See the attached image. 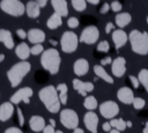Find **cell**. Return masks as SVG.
<instances>
[{"instance_id": "obj_49", "label": "cell", "mask_w": 148, "mask_h": 133, "mask_svg": "<svg viewBox=\"0 0 148 133\" xmlns=\"http://www.w3.org/2000/svg\"><path fill=\"white\" fill-rule=\"evenodd\" d=\"M88 2H89L90 5H98V3H99L98 0H88Z\"/></svg>"}, {"instance_id": "obj_42", "label": "cell", "mask_w": 148, "mask_h": 133, "mask_svg": "<svg viewBox=\"0 0 148 133\" xmlns=\"http://www.w3.org/2000/svg\"><path fill=\"white\" fill-rule=\"evenodd\" d=\"M16 35H17V37L21 38V39L27 38V32H25L23 29H17V30H16Z\"/></svg>"}, {"instance_id": "obj_9", "label": "cell", "mask_w": 148, "mask_h": 133, "mask_svg": "<svg viewBox=\"0 0 148 133\" xmlns=\"http://www.w3.org/2000/svg\"><path fill=\"white\" fill-rule=\"evenodd\" d=\"M34 95V90L30 87H23L20 88L16 93H14L9 99V102L14 105V104H18L20 102H24L25 104L30 103V97Z\"/></svg>"}, {"instance_id": "obj_15", "label": "cell", "mask_w": 148, "mask_h": 133, "mask_svg": "<svg viewBox=\"0 0 148 133\" xmlns=\"http://www.w3.org/2000/svg\"><path fill=\"white\" fill-rule=\"evenodd\" d=\"M73 71H74V74L76 76H83L88 73L89 71V62L87 59L84 58H80L77 60L74 61V65H73Z\"/></svg>"}, {"instance_id": "obj_40", "label": "cell", "mask_w": 148, "mask_h": 133, "mask_svg": "<svg viewBox=\"0 0 148 133\" xmlns=\"http://www.w3.org/2000/svg\"><path fill=\"white\" fill-rule=\"evenodd\" d=\"M109 10H110V3H108V2H105V3L99 8V13H101V14H106Z\"/></svg>"}, {"instance_id": "obj_53", "label": "cell", "mask_w": 148, "mask_h": 133, "mask_svg": "<svg viewBox=\"0 0 148 133\" xmlns=\"http://www.w3.org/2000/svg\"><path fill=\"white\" fill-rule=\"evenodd\" d=\"M3 59H5V54L0 53V61H3Z\"/></svg>"}, {"instance_id": "obj_3", "label": "cell", "mask_w": 148, "mask_h": 133, "mask_svg": "<svg viewBox=\"0 0 148 133\" xmlns=\"http://www.w3.org/2000/svg\"><path fill=\"white\" fill-rule=\"evenodd\" d=\"M31 64L29 61H18L14 64L8 71H7V77L13 88L17 87L21 81L25 77V75L30 72Z\"/></svg>"}, {"instance_id": "obj_24", "label": "cell", "mask_w": 148, "mask_h": 133, "mask_svg": "<svg viewBox=\"0 0 148 133\" xmlns=\"http://www.w3.org/2000/svg\"><path fill=\"white\" fill-rule=\"evenodd\" d=\"M25 13L30 19H37L40 14V8L36 1H29L25 5Z\"/></svg>"}, {"instance_id": "obj_13", "label": "cell", "mask_w": 148, "mask_h": 133, "mask_svg": "<svg viewBox=\"0 0 148 133\" xmlns=\"http://www.w3.org/2000/svg\"><path fill=\"white\" fill-rule=\"evenodd\" d=\"M83 121H84V125L87 127V130L91 133H97V126H98V117L97 114L94 112V111H88L86 114H84V118H83Z\"/></svg>"}, {"instance_id": "obj_25", "label": "cell", "mask_w": 148, "mask_h": 133, "mask_svg": "<svg viewBox=\"0 0 148 133\" xmlns=\"http://www.w3.org/2000/svg\"><path fill=\"white\" fill-rule=\"evenodd\" d=\"M114 21H116V24H117L119 28H124V27H126L127 24L131 23L132 16H131L130 13H126V12H123V13H121V12H120V13H118V14L116 15Z\"/></svg>"}, {"instance_id": "obj_29", "label": "cell", "mask_w": 148, "mask_h": 133, "mask_svg": "<svg viewBox=\"0 0 148 133\" xmlns=\"http://www.w3.org/2000/svg\"><path fill=\"white\" fill-rule=\"evenodd\" d=\"M110 125H111V127L112 128H116V130H118V131H124V130H126V121L124 120V119H111L110 120Z\"/></svg>"}, {"instance_id": "obj_55", "label": "cell", "mask_w": 148, "mask_h": 133, "mask_svg": "<svg viewBox=\"0 0 148 133\" xmlns=\"http://www.w3.org/2000/svg\"><path fill=\"white\" fill-rule=\"evenodd\" d=\"M50 43H51L52 45H56V44H57V42H56V40H53V39H51V40H50Z\"/></svg>"}, {"instance_id": "obj_12", "label": "cell", "mask_w": 148, "mask_h": 133, "mask_svg": "<svg viewBox=\"0 0 148 133\" xmlns=\"http://www.w3.org/2000/svg\"><path fill=\"white\" fill-rule=\"evenodd\" d=\"M73 83V88L82 96H86L87 97V93L89 91H92L94 90V83L92 82H89V81H81L80 79H73L72 81Z\"/></svg>"}, {"instance_id": "obj_37", "label": "cell", "mask_w": 148, "mask_h": 133, "mask_svg": "<svg viewBox=\"0 0 148 133\" xmlns=\"http://www.w3.org/2000/svg\"><path fill=\"white\" fill-rule=\"evenodd\" d=\"M56 89H57L58 93H67L68 87H67L66 83H59V84L56 87Z\"/></svg>"}, {"instance_id": "obj_11", "label": "cell", "mask_w": 148, "mask_h": 133, "mask_svg": "<svg viewBox=\"0 0 148 133\" xmlns=\"http://www.w3.org/2000/svg\"><path fill=\"white\" fill-rule=\"evenodd\" d=\"M111 72L116 77H121L126 73V59L124 57H117L112 60Z\"/></svg>"}, {"instance_id": "obj_28", "label": "cell", "mask_w": 148, "mask_h": 133, "mask_svg": "<svg viewBox=\"0 0 148 133\" xmlns=\"http://www.w3.org/2000/svg\"><path fill=\"white\" fill-rule=\"evenodd\" d=\"M83 106L89 110V111H92L95 110L97 106H98V103H97V99L94 97V96H87L84 102H83Z\"/></svg>"}, {"instance_id": "obj_33", "label": "cell", "mask_w": 148, "mask_h": 133, "mask_svg": "<svg viewBox=\"0 0 148 133\" xmlns=\"http://www.w3.org/2000/svg\"><path fill=\"white\" fill-rule=\"evenodd\" d=\"M43 52H44V47H43L42 44H36V45H34V46L30 49V53H31L32 56H38V54H40V53H43Z\"/></svg>"}, {"instance_id": "obj_17", "label": "cell", "mask_w": 148, "mask_h": 133, "mask_svg": "<svg viewBox=\"0 0 148 133\" xmlns=\"http://www.w3.org/2000/svg\"><path fill=\"white\" fill-rule=\"evenodd\" d=\"M112 40L116 45V49L123 47L128 40V35L123 29H116L112 32Z\"/></svg>"}, {"instance_id": "obj_6", "label": "cell", "mask_w": 148, "mask_h": 133, "mask_svg": "<svg viewBox=\"0 0 148 133\" xmlns=\"http://www.w3.org/2000/svg\"><path fill=\"white\" fill-rule=\"evenodd\" d=\"M79 45V38L73 31H65L60 38V46L65 53H73Z\"/></svg>"}, {"instance_id": "obj_8", "label": "cell", "mask_w": 148, "mask_h": 133, "mask_svg": "<svg viewBox=\"0 0 148 133\" xmlns=\"http://www.w3.org/2000/svg\"><path fill=\"white\" fill-rule=\"evenodd\" d=\"M98 37H99V30L97 29V27L96 25H88L82 30L81 36L79 38V42L90 45V44H95L98 40Z\"/></svg>"}, {"instance_id": "obj_14", "label": "cell", "mask_w": 148, "mask_h": 133, "mask_svg": "<svg viewBox=\"0 0 148 133\" xmlns=\"http://www.w3.org/2000/svg\"><path fill=\"white\" fill-rule=\"evenodd\" d=\"M117 98L124 104H132L134 101V93L128 87H121L117 91Z\"/></svg>"}, {"instance_id": "obj_43", "label": "cell", "mask_w": 148, "mask_h": 133, "mask_svg": "<svg viewBox=\"0 0 148 133\" xmlns=\"http://www.w3.org/2000/svg\"><path fill=\"white\" fill-rule=\"evenodd\" d=\"M43 133H56V130H54L53 126L46 125V126L44 127V130H43Z\"/></svg>"}, {"instance_id": "obj_34", "label": "cell", "mask_w": 148, "mask_h": 133, "mask_svg": "<svg viewBox=\"0 0 148 133\" xmlns=\"http://www.w3.org/2000/svg\"><path fill=\"white\" fill-rule=\"evenodd\" d=\"M79 24H80L79 19H77V17H75V16L69 17V19H68V21H67V25H68L71 29H75V28H77V27H79Z\"/></svg>"}, {"instance_id": "obj_41", "label": "cell", "mask_w": 148, "mask_h": 133, "mask_svg": "<svg viewBox=\"0 0 148 133\" xmlns=\"http://www.w3.org/2000/svg\"><path fill=\"white\" fill-rule=\"evenodd\" d=\"M59 95V99L61 104H66L67 103V93H58Z\"/></svg>"}, {"instance_id": "obj_27", "label": "cell", "mask_w": 148, "mask_h": 133, "mask_svg": "<svg viewBox=\"0 0 148 133\" xmlns=\"http://www.w3.org/2000/svg\"><path fill=\"white\" fill-rule=\"evenodd\" d=\"M138 80H139V83H141L145 88V90L148 93V69L146 68H142L139 74H138Z\"/></svg>"}, {"instance_id": "obj_7", "label": "cell", "mask_w": 148, "mask_h": 133, "mask_svg": "<svg viewBox=\"0 0 148 133\" xmlns=\"http://www.w3.org/2000/svg\"><path fill=\"white\" fill-rule=\"evenodd\" d=\"M60 123L69 130H75L79 125V116L73 109H64L60 112Z\"/></svg>"}, {"instance_id": "obj_35", "label": "cell", "mask_w": 148, "mask_h": 133, "mask_svg": "<svg viewBox=\"0 0 148 133\" xmlns=\"http://www.w3.org/2000/svg\"><path fill=\"white\" fill-rule=\"evenodd\" d=\"M121 8H123V6H121V3L119 2V1H112L111 2V5H110V9H112L113 12H116V13H119L120 10H121Z\"/></svg>"}, {"instance_id": "obj_31", "label": "cell", "mask_w": 148, "mask_h": 133, "mask_svg": "<svg viewBox=\"0 0 148 133\" xmlns=\"http://www.w3.org/2000/svg\"><path fill=\"white\" fill-rule=\"evenodd\" d=\"M132 104H133L134 109H136V110H141V109L145 108V105H146V101H145L143 98H141V97H134V101H133Z\"/></svg>"}, {"instance_id": "obj_5", "label": "cell", "mask_w": 148, "mask_h": 133, "mask_svg": "<svg viewBox=\"0 0 148 133\" xmlns=\"http://www.w3.org/2000/svg\"><path fill=\"white\" fill-rule=\"evenodd\" d=\"M0 8L3 13L12 16H21L25 13V5L18 0H2Z\"/></svg>"}, {"instance_id": "obj_4", "label": "cell", "mask_w": 148, "mask_h": 133, "mask_svg": "<svg viewBox=\"0 0 148 133\" xmlns=\"http://www.w3.org/2000/svg\"><path fill=\"white\" fill-rule=\"evenodd\" d=\"M132 51L140 56H146L148 53V32L132 30L128 35Z\"/></svg>"}, {"instance_id": "obj_20", "label": "cell", "mask_w": 148, "mask_h": 133, "mask_svg": "<svg viewBox=\"0 0 148 133\" xmlns=\"http://www.w3.org/2000/svg\"><path fill=\"white\" fill-rule=\"evenodd\" d=\"M14 113V105L10 102H5L0 105V121H7Z\"/></svg>"}, {"instance_id": "obj_23", "label": "cell", "mask_w": 148, "mask_h": 133, "mask_svg": "<svg viewBox=\"0 0 148 133\" xmlns=\"http://www.w3.org/2000/svg\"><path fill=\"white\" fill-rule=\"evenodd\" d=\"M94 73L96 74L97 77L102 79L103 81H105L106 83H110V84H113V77L105 71V68L101 65H95L94 66Z\"/></svg>"}, {"instance_id": "obj_57", "label": "cell", "mask_w": 148, "mask_h": 133, "mask_svg": "<svg viewBox=\"0 0 148 133\" xmlns=\"http://www.w3.org/2000/svg\"><path fill=\"white\" fill-rule=\"evenodd\" d=\"M147 24H148V15H147Z\"/></svg>"}, {"instance_id": "obj_19", "label": "cell", "mask_w": 148, "mask_h": 133, "mask_svg": "<svg viewBox=\"0 0 148 133\" xmlns=\"http://www.w3.org/2000/svg\"><path fill=\"white\" fill-rule=\"evenodd\" d=\"M51 5L54 9V13L59 16H67L68 15V5L66 0H52Z\"/></svg>"}, {"instance_id": "obj_52", "label": "cell", "mask_w": 148, "mask_h": 133, "mask_svg": "<svg viewBox=\"0 0 148 133\" xmlns=\"http://www.w3.org/2000/svg\"><path fill=\"white\" fill-rule=\"evenodd\" d=\"M109 133H120V131H118V130H116V128H111V131H110Z\"/></svg>"}, {"instance_id": "obj_50", "label": "cell", "mask_w": 148, "mask_h": 133, "mask_svg": "<svg viewBox=\"0 0 148 133\" xmlns=\"http://www.w3.org/2000/svg\"><path fill=\"white\" fill-rule=\"evenodd\" d=\"M142 133H148V121L146 123V125H145V128H143Z\"/></svg>"}, {"instance_id": "obj_56", "label": "cell", "mask_w": 148, "mask_h": 133, "mask_svg": "<svg viewBox=\"0 0 148 133\" xmlns=\"http://www.w3.org/2000/svg\"><path fill=\"white\" fill-rule=\"evenodd\" d=\"M56 133H64L62 131H60V130H58V131H56Z\"/></svg>"}, {"instance_id": "obj_2", "label": "cell", "mask_w": 148, "mask_h": 133, "mask_svg": "<svg viewBox=\"0 0 148 133\" xmlns=\"http://www.w3.org/2000/svg\"><path fill=\"white\" fill-rule=\"evenodd\" d=\"M60 64H61V57L57 49L50 47L45 50L40 56V65L45 71H47L52 75L59 72Z\"/></svg>"}, {"instance_id": "obj_39", "label": "cell", "mask_w": 148, "mask_h": 133, "mask_svg": "<svg viewBox=\"0 0 148 133\" xmlns=\"http://www.w3.org/2000/svg\"><path fill=\"white\" fill-rule=\"evenodd\" d=\"M128 79H130V81L132 82V86H133L135 89H136V88H139V84H140V83H139V80H138V77H136V76L130 75V77H128Z\"/></svg>"}, {"instance_id": "obj_51", "label": "cell", "mask_w": 148, "mask_h": 133, "mask_svg": "<svg viewBox=\"0 0 148 133\" xmlns=\"http://www.w3.org/2000/svg\"><path fill=\"white\" fill-rule=\"evenodd\" d=\"M50 125H51V126H53V127H54V126H56V120H54V119H52V118H51V119H50Z\"/></svg>"}, {"instance_id": "obj_48", "label": "cell", "mask_w": 148, "mask_h": 133, "mask_svg": "<svg viewBox=\"0 0 148 133\" xmlns=\"http://www.w3.org/2000/svg\"><path fill=\"white\" fill-rule=\"evenodd\" d=\"M73 133H84V131H83V128H80V127H76L74 131H73Z\"/></svg>"}, {"instance_id": "obj_47", "label": "cell", "mask_w": 148, "mask_h": 133, "mask_svg": "<svg viewBox=\"0 0 148 133\" xmlns=\"http://www.w3.org/2000/svg\"><path fill=\"white\" fill-rule=\"evenodd\" d=\"M36 2H37V5L39 6V8L45 7V6H46V3H47V1H46V0H37Z\"/></svg>"}, {"instance_id": "obj_16", "label": "cell", "mask_w": 148, "mask_h": 133, "mask_svg": "<svg viewBox=\"0 0 148 133\" xmlns=\"http://www.w3.org/2000/svg\"><path fill=\"white\" fill-rule=\"evenodd\" d=\"M27 38L30 43H32L34 45L36 44H42L44 40H45V32L40 29H30L28 32H27Z\"/></svg>"}, {"instance_id": "obj_26", "label": "cell", "mask_w": 148, "mask_h": 133, "mask_svg": "<svg viewBox=\"0 0 148 133\" xmlns=\"http://www.w3.org/2000/svg\"><path fill=\"white\" fill-rule=\"evenodd\" d=\"M61 24H62V19H61V16H59V15L56 14V13H53V14L47 19V21H46V25H47V28L51 29V30H54V29L59 28Z\"/></svg>"}, {"instance_id": "obj_54", "label": "cell", "mask_w": 148, "mask_h": 133, "mask_svg": "<svg viewBox=\"0 0 148 133\" xmlns=\"http://www.w3.org/2000/svg\"><path fill=\"white\" fill-rule=\"evenodd\" d=\"M126 126L127 127H132V123L131 121H126Z\"/></svg>"}, {"instance_id": "obj_32", "label": "cell", "mask_w": 148, "mask_h": 133, "mask_svg": "<svg viewBox=\"0 0 148 133\" xmlns=\"http://www.w3.org/2000/svg\"><path fill=\"white\" fill-rule=\"evenodd\" d=\"M97 51L99 52H108L110 50V45H109V42L108 40H102L97 44Z\"/></svg>"}, {"instance_id": "obj_46", "label": "cell", "mask_w": 148, "mask_h": 133, "mask_svg": "<svg viewBox=\"0 0 148 133\" xmlns=\"http://www.w3.org/2000/svg\"><path fill=\"white\" fill-rule=\"evenodd\" d=\"M111 125H110V123H104L103 124V130L105 131V132H110L111 131Z\"/></svg>"}, {"instance_id": "obj_36", "label": "cell", "mask_w": 148, "mask_h": 133, "mask_svg": "<svg viewBox=\"0 0 148 133\" xmlns=\"http://www.w3.org/2000/svg\"><path fill=\"white\" fill-rule=\"evenodd\" d=\"M16 111H17V117H18V124H20V126H23V125H24V116H23V113H22L21 108L17 106Z\"/></svg>"}, {"instance_id": "obj_45", "label": "cell", "mask_w": 148, "mask_h": 133, "mask_svg": "<svg viewBox=\"0 0 148 133\" xmlns=\"http://www.w3.org/2000/svg\"><path fill=\"white\" fill-rule=\"evenodd\" d=\"M113 28H114L113 23H111V22L106 23V25H105V32H106V34H110L111 30H113Z\"/></svg>"}, {"instance_id": "obj_21", "label": "cell", "mask_w": 148, "mask_h": 133, "mask_svg": "<svg viewBox=\"0 0 148 133\" xmlns=\"http://www.w3.org/2000/svg\"><path fill=\"white\" fill-rule=\"evenodd\" d=\"M0 42L8 49H14V39L12 36V32L7 29H0Z\"/></svg>"}, {"instance_id": "obj_1", "label": "cell", "mask_w": 148, "mask_h": 133, "mask_svg": "<svg viewBox=\"0 0 148 133\" xmlns=\"http://www.w3.org/2000/svg\"><path fill=\"white\" fill-rule=\"evenodd\" d=\"M38 97L44 104V106L46 108V110L50 111L51 113H57L58 111H60L61 103H60L59 95L54 86L50 84V86L42 88L38 93Z\"/></svg>"}, {"instance_id": "obj_38", "label": "cell", "mask_w": 148, "mask_h": 133, "mask_svg": "<svg viewBox=\"0 0 148 133\" xmlns=\"http://www.w3.org/2000/svg\"><path fill=\"white\" fill-rule=\"evenodd\" d=\"M5 133H23V132H22L21 128L15 127V126H12V127H8V128L5 131Z\"/></svg>"}, {"instance_id": "obj_22", "label": "cell", "mask_w": 148, "mask_h": 133, "mask_svg": "<svg viewBox=\"0 0 148 133\" xmlns=\"http://www.w3.org/2000/svg\"><path fill=\"white\" fill-rule=\"evenodd\" d=\"M15 53H16V56L21 59V61H27V59L30 57V47L28 46V44L27 43H24V42H22V43H20L16 47H15Z\"/></svg>"}, {"instance_id": "obj_30", "label": "cell", "mask_w": 148, "mask_h": 133, "mask_svg": "<svg viewBox=\"0 0 148 133\" xmlns=\"http://www.w3.org/2000/svg\"><path fill=\"white\" fill-rule=\"evenodd\" d=\"M72 6L76 12H83L87 8V2L84 0H72Z\"/></svg>"}, {"instance_id": "obj_44", "label": "cell", "mask_w": 148, "mask_h": 133, "mask_svg": "<svg viewBox=\"0 0 148 133\" xmlns=\"http://www.w3.org/2000/svg\"><path fill=\"white\" fill-rule=\"evenodd\" d=\"M110 64H112V59H111V57H106V58H104V59H102L101 60V66H104V65H110Z\"/></svg>"}, {"instance_id": "obj_10", "label": "cell", "mask_w": 148, "mask_h": 133, "mask_svg": "<svg viewBox=\"0 0 148 133\" xmlns=\"http://www.w3.org/2000/svg\"><path fill=\"white\" fill-rule=\"evenodd\" d=\"M99 113L106 119H114L119 112V106L113 101H105L99 106Z\"/></svg>"}, {"instance_id": "obj_18", "label": "cell", "mask_w": 148, "mask_h": 133, "mask_svg": "<svg viewBox=\"0 0 148 133\" xmlns=\"http://www.w3.org/2000/svg\"><path fill=\"white\" fill-rule=\"evenodd\" d=\"M29 126L31 128V131L34 132H42L44 130V127L46 126L45 125V119L42 117V116H38V114H35V116H31L30 119H29Z\"/></svg>"}]
</instances>
